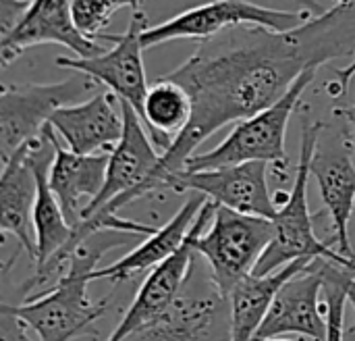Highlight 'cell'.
<instances>
[{
  "label": "cell",
  "mask_w": 355,
  "mask_h": 341,
  "mask_svg": "<svg viewBox=\"0 0 355 341\" xmlns=\"http://www.w3.org/2000/svg\"><path fill=\"white\" fill-rule=\"evenodd\" d=\"M355 54V0H339L297 27L237 25L202 40L196 52L164 77L193 102L187 127L162 152L156 188L181 171L212 133L272 106L310 69Z\"/></svg>",
  "instance_id": "6da1fadb"
},
{
  "label": "cell",
  "mask_w": 355,
  "mask_h": 341,
  "mask_svg": "<svg viewBox=\"0 0 355 341\" xmlns=\"http://www.w3.org/2000/svg\"><path fill=\"white\" fill-rule=\"evenodd\" d=\"M135 238V233L112 229L89 235L73 250L67 273L56 285L25 298L21 304H8L10 310L35 331L40 341H71L89 333L108 306V298L102 302L89 300L87 285L92 283V273L108 250L125 246Z\"/></svg>",
  "instance_id": "7a4b0ae2"
},
{
  "label": "cell",
  "mask_w": 355,
  "mask_h": 341,
  "mask_svg": "<svg viewBox=\"0 0 355 341\" xmlns=\"http://www.w3.org/2000/svg\"><path fill=\"white\" fill-rule=\"evenodd\" d=\"M322 131V121H304L295 181L289 194L277 196V215L272 219L275 238L270 246L264 250L262 258L258 260L254 275H270L283 269L285 265L302 258H327L352 269L355 273V260L343 256L339 250H333L329 244L320 242L314 229V217L308 206V179L312 175V158L318 148Z\"/></svg>",
  "instance_id": "3957f363"
},
{
  "label": "cell",
  "mask_w": 355,
  "mask_h": 341,
  "mask_svg": "<svg viewBox=\"0 0 355 341\" xmlns=\"http://www.w3.org/2000/svg\"><path fill=\"white\" fill-rule=\"evenodd\" d=\"M318 69L306 71L289 92L279 98L272 106L260 110L258 115L239 121L233 131L212 150L196 152L187 158L183 169L200 171V169H216L225 165H241L252 160H262L268 165L287 167L289 156L285 148L287 127L293 110L302 102L306 88L314 81Z\"/></svg>",
  "instance_id": "277c9868"
},
{
  "label": "cell",
  "mask_w": 355,
  "mask_h": 341,
  "mask_svg": "<svg viewBox=\"0 0 355 341\" xmlns=\"http://www.w3.org/2000/svg\"><path fill=\"white\" fill-rule=\"evenodd\" d=\"M272 238V219L216 206L210 227L196 240V254L208 263L214 290L227 300L231 290L254 273Z\"/></svg>",
  "instance_id": "5b68a950"
},
{
  "label": "cell",
  "mask_w": 355,
  "mask_h": 341,
  "mask_svg": "<svg viewBox=\"0 0 355 341\" xmlns=\"http://www.w3.org/2000/svg\"><path fill=\"white\" fill-rule=\"evenodd\" d=\"M121 108L125 119L123 135L116 142V146L108 152V169H106L104 185L100 194L83 210V219L94 213L116 215L133 200L158 190L156 171L162 154L156 148L137 110L123 100H121Z\"/></svg>",
  "instance_id": "8992f818"
},
{
  "label": "cell",
  "mask_w": 355,
  "mask_h": 341,
  "mask_svg": "<svg viewBox=\"0 0 355 341\" xmlns=\"http://www.w3.org/2000/svg\"><path fill=\"white\" fill-rule=\"evenodd\" d=\"M314 13L302 10H281L270 6H260L250 0H212L189 10H183L162 23L148 25L141 35L144 48H154L173 40H208L220 31L237 25H264L272 29H291L308 21Z\"/></svg>",
  "instance_id": "52a82bcc"
},
{
  "label": "cell",
  "mask_w": 355,
  "mask_h": 341,
  "mask_svg": "<svg viewBox=\"0 0 355 341\" xmlns=\"http://www.w3.org/2000/svg\"><path fill=\"white\" fill-rule=\"evenodd\" d=\"M94 79L71 77L58 83L2 85L0 90V160L10 156L44 133L52 115L77 102L94 88Z\"/></svg>",
  "instance_id": "ba28073f"
},
{
  "label": "cell",
  "mask_w": 355,
  "mask_h": 341,
  "mask_svg": "<svg viewBox=\"0 0 355 341\" xmlns=\"http://www.w3.org/2000/svg\"><path fill=\"white\" fill-rule=\"evenodd\" d=\"M216 204L206 198L196 223L191 225L183 246L168 256L164 263L154 267L144 283L139 285L131 306L123 315L121 323L114 327L110 338L106 341H127L129 338H135L137 333L150 329L158 321H162L168 310L175 306L179 300V294L187 281V275L191 271V263L198 256L196 254V240L204 233V229L210 225L214 217Z\"/></svg>",
  "instance_id": "9c48e42d"
},
{
  "label": "cell",
  "mask_w": 355,
  "mask_h": 341,
  "mask_svg": "<svg viewBox=\"0 0 355 341\" xmlns=\"http://www.w3.org/2000/svg\"><path fill=\"white\" fill-rule=\"evenodd\" d=\"M148 27L146 13L133 8L129 27L121 35L100 33L98 40L112 42L114 46L96 56H58L54 63L62 69H71L87 75L96 83L106 85L119 100L129 102L137 115L144 113V100L148 94V77L144 67V44L141 35Z\"/></svg>",
  "instance_id": "30bf717a"
},
{
  "label": "cell",
  "mask_w": 355,
  "mask_h": 341,
  "mask_svg": "<svg viewBox=\"0 0 355 341\" xmlns=\"http://www.w3.org/2000/svg\"><path fill=\"white\" fill-rule=\"evenodd\" d=\"M268 163L252 160L241 165H225L216 169H181L164 177V190L198 192L216 206H227L243 215L275 219L277 200L270 196L266 181Z\"/></svg>",
  "instance_id": "8fae6325"
},
{
  "label": "cell",
  "mask_w": 355,
  "mask_h": 341,
  "mask_svg": "<svg viewBox=\"0 0 355 341\" xmlns=\"http://www.w3.org/2000/svg\"><path fill=\"white\" fill-rule=\"evenodd\" d=\"M40 44L64 46L75 56H96L106 52L100 40L83 35L75 25L73 0H31L19 23L8 33H2V67H8L27 48Z\"/></svg>",
  "instance_id": "7c38bea8"
},
{
  "label": "cell",
  "mask_w": 355,
  "mask_h": 341,
  "mask_svg": "<svg viewBox=\"0 0 355 341\" xmlns=\"http://www.w3.org/2000/svg\"><path fill=\"white\" fill-rule=\"evenodd\" d=\"M322 288V258H316L279 290L256 340L306 335L314 341H324L327 319L320 313Z\"/></svg>",
  "instance_id": "4fadbf2b"
},
{
  "label": "cell",
  "mask_w": 355,
  "mask_h": 341,
  "mask_svg": "<svg viewBox=\"0 0 355 341\" xmlns=\"http://www.w3.org/2000/svg\"><path fill=\"white\" fill-rule=\"evenodd\" d=\"M50 127L77 154L110 152L125 127L121 100L110 90L98 92L85 102L58 108L50 119Z\"/></svg>",
  "instance_id": "5bb4252c"
},
{
  "label": "cell",
  "mask_w": 355,
  "mask_h": 341,
  "mask_svg": "<svg viewBox=\"0 0 355 341\" xmlns=\"http://www.w3.org/2000/svg\"><path fill=\"white\" fill-rule=\"evenodd\" d=\"M312 175L331 217L337 250L355 260L354 246L349 240V221L355 208V163L347 142L337 140L327 146H320L318 142L312 158Z\"/></svg>",
  "instance_id": "9a60e30c"
},
{
  "label": "cell",
  "mask_w": 355,
  "mask_h": 341,
  "mask_svg": "<svg viewBox=\"0 0 355 341\" xmlns=\"http://www.w3.org/2000/svg\"><path fill=\"white\" fill-rule=\"evenodd\" d=\"M52 144H54V160L50 167V188L58 198L67 221L71 227L79 225L83 219V210L87 204L100 194L106 169H108V152L98 154H77L69 150L56 131L46 125Z\"/></svg>",
  "instance_id": "2e32d148"
},
{
  "label": "cell",
  "mask_w": 355,
  "mask_h": 341,
  "mask_svg": "<svg viewBox=\"0 0 355 341\" xmlns=\"http://www.w3.org/2000/svg\"><path fill=\"white\" fill-rule=\"evenodd\" d=\"M37 196V179L29 156V144L19 148L0 175V231L12 235L35 265L37 244L33 229V206Z\"/></svg>",
  "instance_id": "e0dca14e"
},
{
  "label": "cell",
  "mask_w": 355,
  "mask_h": 341,
  "mask_svg": "<svg viewBox=\"0 0 355 341\" xmlns=\"http://www.w3.org/2000/svg\"><path fill=\"white\" fill-rule=\"evenodd\" d=\"M204 202H206V196L191 192V196L183 202V206L177 210V215L166 225H162L152 235H148L146 242H141L137 248H133L121 260H116L108 267L96 269L92 273V281L108 279L112 283H121V281L135 277L137 273L152 271L154 267L164 263L168 256H173L183 246V242H185L191 225L196 223Z\"/></svg>",
  "instance_id": "ac0fdd59"
},
{
  "label": "cell",
  "mask_w": 355,
  "mask_h": 341,
  "mask_svg": "<svg viewBox=\"0 0 355 341\" xmlns=\"http://www.w3.org/2000/svg\"><path fill=\"white\" fill-rule=\"evenodd\" d=\"M312 258H302L285 265L270 275H248L229 294V341H256V335L279 294V290L302 269H306Z\"/></svg>",
  "instance_id": "d6986e66"
},
{
  "label": "cell",
  "mask_w": 355,
  "mask_h": 341,
  "mask_svg": "<svg viewBox=\"0 0 355 341\" xmlns=\"http://www.w3.org/2000/svg\"><path fill=\"white\" fill-rule=\"evenodd\" d=\"M191 113L193 102L183 85L164 75L150 83L144 100L141 121L146 123L160 154L166 152L173 140L187 127Z\"/></svg>",
  "instance_id": "ffe728a7"
},
{
  "label": "cell",
  "mask_w": 355,
  "mask_h": 341,
  "mask_svg": "<svg viewBox=\"0 0 355 341\" xmlns=\"http://www.w3.org/2000/svg\"><path fill=\"white\" fill-rule=\"evenodd\" d=\"M141 2L144 0H73V19L83 35L98 40L116 10L125 6L137 8Z\"/></svg>",
  "instance_id": "44dd1931"
},
{
  "label": "cell",
  "mask_w": 355,
  "mask_h": 341,
  "mask_svg": "<svg viewBox=\"0 0 355 341\" xmlns=\"http://www.w3.org/2000/svg\"><path fill=\"white\" fill-rule=\"evenodd\" d=\"M27 329H29V325L10 310L8 302H2V306H0V341H33L29 338Z\"/></svg>",
  "instance_id": "7402d4cb"
},
{
  "label": "cell",
  "mask_w": 355,
  "mask_h": 341,
  "mask_svg": "<svg viewBox=\"0 0 355 341\" xmlns=\"http://www.w3.org/2000/svg\"><path fill=\"white\" fill-rule=\"evenodd\" d=\"M355 77V58L349 67H343V69H337L335 71V77L327 83V92L331 98H341L345 92H347V85L352 83V79Z\"/></svg>",
  "instance_id": "603a6c76"
},
{
  "label": "cell",
  "mask_w": 355,
  "mask_h": 341,
  "mask_svg": "<svg viewBox=\"0 0 355 341\" xmlns=\"http://www.w3.org/2000/svg\"><path fill=\"white\" fill-rule=\"evenodd\" d=\"M333 115L345 119V121L355 129V102L352 106H337V108H333Z\"/></svg>",
  "instance_id": "cb8c5ba5"
},
{
  "label": "cell",
  "mask_w": 355,
  "mask_h": 341,
  "mask_svg": "<svg viewBox=\"0 0 355 341\" xmlns=\"http://www.w3.org/2000/svg\"><path fill=\"white\" fill-rule=\"evenodd\" d=\"M297 2H300V4H302L304 8L312 10L314 15H322V13L327 10V8H324V6H322V4H320L318 0H297Z\"/></svg>",
  "instance_id": "d4e9b609"
},
{
  "label": "cell",
  "mask_w": 355,
  "mask_h": 341,
  "mask_svg": "<svg viewBox=\"0 0 355 341\" xmlns=\"http://www.w3.org/2000/svg\"><path fill=\"white\" fill-rule=\"evenodd\" d=\"M355 273L349 275V279H347V300H349V304L355 308Z\"/></svg>",
  "instance_id": "484cf974"
},
{
  "label": "cell",
  "mask_w": 355,
  "mask_h": 341,
  "mask_svg": "<svg viewBox=\"0 0 355 341\" xmlns=\"http://www.w3.org/2000/svg\"><path fill=\"white\" fill-rule=\"evenodd\" d=\"M256 341H291V340H283V338H266V340H256Z\"/></svg>",
  "instance_id": "4316f807"
}]
</instances>
